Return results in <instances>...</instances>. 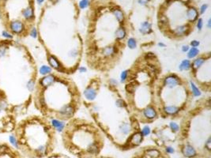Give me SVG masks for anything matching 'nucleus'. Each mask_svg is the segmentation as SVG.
<instances>
[{"label": "nucleus", "instance_id": "20e7f679", "mask_svg": "<svg viewBox=\"0 0 211 158\" xmlns=\"http://www.w3.org/2000/svg\"><path fill=\"white\" fill-rule=\"evenodd\" d=\"M161 74V63L157 55L151 51L141 53L123 73V95L141 124H150L159 119L155 90Z\"/></svg>", "mask_w": 211, "mask_h": 158}, {"label": "nucleus", "instance_id": "423d86ee", "mask_svg": "<svg viewBox=\"0 0 211 158\" xmlns=\"http://www.w3.org/2000/svg\"><path fill=\"white\" fill-rule=\"evenodd\" d=\"M178 126L176 140L180 155L184 158H210V96L196 100Z\"/></svg>", "mask_w": 211, "mask_h": 158}, {"label": "nucleus", "instance_id": "39448f33", "mask_svg": "<svg viewBox=\"0 0 211 158\" xmlns=\"http://www.w3.org/2000/svg\"><path fill=\"white\" fill-rule=\"evenodd\" d=\"M33 103L52 123L64 124L77 116L82 106V93L70 75L51 70L38 78Z\"/></svg>", "mask_w": 211, "mask_h": 158}, {"label": "nucleus", "instance_id": "dca6fc26", "mask_svg": "<svg viewBox=\"0 0 211 158\" xmlns=\"http://www.w3.org/2000/svg\"><path fill=\"white\" fill-rule=\"evenodd\" d=\"M149 1V0H138V3L141 5H146Z\"/></svg>", "mask_w": 211, "mask_h": 158}, {"label": "nucleus", "instance_id": "6e6552de", "mask_svg": "<svg viewBox=\"0 0 211 158\" xmlns=\"http://www.w3.org/2000/svg\"><path fill=\"white\" fill-rule=\"evenodd\" d=\"M17 149L26 158H47L57 145V130L41 115H31L18 122L13 129Z\"/></svg>", "mask_w": 211, "mask_h": 158}, {"label": "nucleus", "instance_id": "f8f14e48", "mask_svg": "<svg viewBox=\"0 0 211 158\" xmlns=\"http://www.w3.org/2000/svg\"><path fill=\"white\" fill-rule=\"evenodd\" d=\"M0 158H26L18 149L7 143H0Z\"/></svg>", "mask_w": 211, "mask_h": 158}, {"label": "nucleus", "instance_id": "9b49d317", "mask_svg": "<svg viewBox=\"0 0 211 158\" xmlns=\"http://www.w3.org/2000/svg\"><path fill=\"white\" fill-rule=\"evenodd\" d=\"M130 158H171L168 152L157 145L138 147Z\"/></svg>", "mask_w": 211, "mask_h": 158}, {"label": "nucleus", "instance_id": "9d476101", "mask_svg": "<svg viewBox=\"0 0 211 158\" xmlns=\"http://www.w3.org/2000/svg\"><path fill=\"white\" fill-rule=\"evenodd\" d=\"M190 81L195 88L204 93L211 91V52L199 54L190 61L188 67Z\"/></svg>", "mask_w": 211, "mask_h": 158}, {"label": "nucleus", "instance_id": "f3484780", "mask_svg": "<svg viewBox=\"0 0 211 158\" xmlns=\"http://www.w3.org/2000/svg\"><path fill=\"white\" fill-rule=\"evenodd\" d=\"M96 158H116L114 156H105V155H100L98 156Z\"/></svg>", "mask_w": 211, "mask_h": 158}, {"label": "nucleus", "instance_id": "0eeeda50", "mask_svg": "<svg viewBox=\"0 0 211 158\" xmlns=\"http://www.w3.org/2000/svg\"><path fill=\"white\" fill-rule=\"evenodd\" d=\"M196 88L176 72L161 74L156 86L155 102L159 119L180 120L195 102Z\"/></svg>", "mask_w": 211, "mask_h": 158}, {"label": "nucleus", "instance_id": "f257e3e1", "mask_svg": "<svg viewBox=\"0 0 211 158\" xmlns=\"http://www.w3.org/2000/svg\"><path fill=\"white\" fill-rule=\"evenodd\" d=\"M82 105L116 149L126 152L142 145L146 136L142 124L115 80L101 74L91 78L82 92Z\"/></svg>", "mask_w": 211, "mask_h": 158}, {"label": "nucleus", "instance_id": "a211bd4d", "mask_svg": "<svg viewBox=\"0 0 211 158\" xmlns=\"http://www.w3.org/2000/svg\"><path fill=\"white\" fill-rule=\"evenodd\" d=\"M36 1H37V3H38L39 4H41L42 3H44V0H36Z\"/></svg>", "mask_w": 211, "mask_h": 158}, {"label": "nucleus", "instance_id": "7ed1b4c3", "mask_svg": "<svg viewBox=\"0 0 211 158\" xmlns=\"http://www.w3.org/2000/svg\"><path fill=\"white\" fill-rule=\"evenodd\" d=\"M116 18L104 17V6H97L89 15L84 35V57L87 66L104 74L121 61L129 42L130 28L123 11L116 6Z\"/></svg>", "mask_w": 211, "mask_h": 158}, {"label": "nucleus", "instance_id": "ddd939ff", "mask_svg": "<svg viewBox=\"0 0 211 158\" xmlns=\"http://www.w3.org/2000/svg\"><path fill=\"white\" fill-rule=\"evenodd\" d=\"M47 158H72L68 155L62 154V153H52Z\"/></svg>", "mask_w": 211, "mask_h": 158}, {"label": "nucleus", "instance_id": "1a4fd4ad", "mask_svg": "<svg viewBox=\"0 0 211 158\" xmlns=\"http://www.w3.org/2000/svg\"><path fill=\"white\" fill-rule=\"evenodd\" d=\"M61 139L64 149L75 158H96L105 146V137L98 126L77 116L64 123Z\"/></svg>", "mask_w": 211, "mask_h": 158}, {"label": "nucleus", "instance_id": "2eb2a0df", "mask_svg": "<svg viewBox=\"0 0 211 158\" xmlns=\"http://www.w3.org/2000/svg\"><path fill=\"white\" fill-rule=\"evenodd\" d=\"M207 7H208V6L206 5V4H204V5H202V6H201V8H200V10H199V12H200V13H203L206 10V9H207Z\"/></svg>", "mask_w": 211, "mask_h": 158}, {"label": "nucleus", "instance_id": "4468645a", "mask_svg": "<svg viewBox=\"0 0 211 158\" xmlns=\"http://www.w3.org/2000/svg\"><path fill=\"white\" fill-rule=\"evenodd\" d=\"M90 5V1L89 0H81L80 3H78V6L80 9H86Z\"/></svg>", "mask_w": 211, "mask_h": 158}, {"label": "nucleus", "instance_id": "f03ea898", "mask_svg": "<svg viewBox=\"0 0 211 158\" xmlns=\"http://www.w3.org/2000/svg\"><path fill=\"white\" fill-rule=\"evenodd\" d=\"M39 70L29 49L13 39L0 40V110L16 120L27 112Z\"/></svg>", "mask_w": 211, "mask_h": 158}]
</instances>
